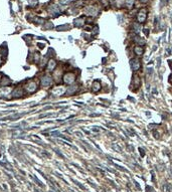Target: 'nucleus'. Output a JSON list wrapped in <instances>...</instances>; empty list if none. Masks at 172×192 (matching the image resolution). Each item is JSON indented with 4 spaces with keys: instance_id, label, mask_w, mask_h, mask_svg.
<instances>
[{
    "instance_id": "1",
    "label": "nucleus",
    "mask_w": 172,
    "mask_h": 192,
    "mask_svg": "<svg viewBox=\"0 0 172 192\" xmlns=\"http://www.w3.org/2000/svg\"><path fill=\"white\" fill-rule=\"evenodd\" d=\"M146 18H147V10L145 9V8H143V9H141L138 12L137 20H138L139 23H144L146 21Z\"/></svg>"
},
{
    "instance_id": "2",
    "label": "nucleus",
    "mask_w": 172,
    "mask_h": 192,
    "mask_svg": "<svg viewBox=\"0 0 172 192\" xmlns=\"http://www.w3.org/2000/svg\"><path fill=\"white\" fill-rule=\"evenodd\" d=\"M75 80H76V76H75V73H72V72H68L63 76V81L65 83H69V85L70 83H72L75 81Z\"/></svg>"
},
{
    "instance_id": "3",
    "label": "nucleus",
    "mask_w": 172,
    "mask_h": 192,
    "mask_svg": "<svg viewBox=\"0 0 172 192\" xmlns=\"http://www.w3.org/2000/svg\"><path fill=\"white\" fill-rule=\"evenodd\" d=\"M130 65H131V69H132L134 71H137L141 68V62L139 60H137V58H134V60H132L130 61Z\"/></svg>"
},
{
    "instance_id": "4",
    "label": "nucleus",
    "mask_w": 172,
    "mask_h": 192,
    "mask_svg": "<svg viewBox=\"0 0 172 192\" xmlns=\"http://www.w3.org/2000/svg\"><path fill=\"white\" fill-rule=\"evenodd\" d=\"M51 81H52V80H51V78L50 76H45V77H43L42 80H41V85H42L43 87L51 86Z\"/></svg>"
},
{
    "instance_id": "5",
    "label": "nucleus",
    "mask_w": 172,
    "mask_h": 192,
    "mask_svg": "<svg viewBox=\"0 0 172 192\" xmlns=\"http://www.w3.org/2000/svg\"><path fill=\"white\" fill-rule=\"evenodd\" d=\"M100 90H101V82L99 81H95L92 83V91H93V93H98Z\"/></svg>"
},
{
    "instance_id": "6",
    "label": "nucleus",
    "mask_w": 172,
    "mask_h": 192,
    "mask_svg": "<svg viewBox=\"0 0 172 192\" xmlns=\"http://www.w3.org/2000/svg\"><path fill=\"white\" fill-rule=\"evenodd\" d=\"M140 83H141L140 78H139V76H137V74H135V76L133 77L132 86L134 87V89H137V88H139V87H140Z\"/></svg>"
},
{
    "instance_id": "7",
    "label": "nucleus",
    "mask_w": 172,
    "mask_h": 192,
    "mask_svg": "<svg viewBox=\"0 0 172 192\" xmlns=\"http://www.w3.org/2000/svg\"><path fill=\"white\" fill-rule=\"evenodd\" d=\"M73 23H75V25H76L77 27H81V26L84 25V23H85V18H84V17L77 18V19H75Z\"/></svg>"
},
{
    "instance_id": "8",
    "label": "nucleus",
    "mask_w": 172,
    "mask_h": 192,
    "mask_svg": "<svg viewBox=\"0 0 172 192\" xmlns=\"http://www.w3.org/2000/svg\"><path fill=\"white\" fill-rule=\"evenodd\" d=\"M134 52L136 53V55H143L144 53V48L142 46H136L134 48Z\"/></svg>"
},
{
    "instance_id": "9",
    "label": "nucleus",
    "mask_w": 172,
    "mask_h": 192,
    "mask_svg": "<svg viewBox=\"0 0 172 192\" xmlns=\"http://www.w3.org/2000/svg\"><path fill=\"white\" fill-rule=\"evenodd\" d=\"M26 89H27V91H29V93H33V91L36 90V85H35V82H30L29 85L26 87Z\"/></svg>"
},
{
    "instance_id": "10",
    "label": "nucleus",
    "mask_w": 172,
    "mask_h": 192,
    "mask_svg": "<svg viewBox=\"0 0 172 192\" xmlns=\"http://www.w3.org/2000/svg\"><path fill=\"white\" fill-rule=\"evenodd\" d=\"M55 65H56L55 61H54V60H51L50 62L47 63V69H48V71H52V70L55 68Z\"/></svg>"
},
{
    "instance_id": "11",
    "label": "nucleus",
    "mask_w": 172,
    "mask_h": 192,
    "mask_svg": "<svg viewBox=\"0 0 172 192\" xmlns=\"http://www.w3.org/2000/svg\"><path fill=\"white\" fill-rule=\"evenodd\" d=\"M78 86H73V87H71V88H69V90L67 91V95H72V94H75L76 91H78Z\"/></svg>"
},
{
    "instance_id": "12",
    "label": "nucleus",
    "mask_w": 172,
    "mask_h": 192,
    "mask_svg": "<svg viewBox=\"0 0 172 192\" xmlns=\"http://www.w3.org/2000/svg\"><path fill=\"white\" fill-rule=\"evenodd\" d=\"M134 41H135L136 43H138L139 45H144V44H145V40H144L143 38H141L140 36H135Z\"/></svg>"
},
{
    "instance_id": "13",
    "label": "nucleus",
    "mask_w": 172,
    "mask_h": 192,
    "mask_svg": "<svg viewBox=\"0 0 172 192\" xmlns=\"http://www.w3.org/2000/svg\"><path fill=\"white\" fill-rule=\"evenodd\" d=\"M86 12L89 14V15H96L97 14V12H98V10L97 9H95L94 7H90V8H88V9L86 10Z\"/></svg>"
},
{
    "instance_id": "14",
    "label": "nucleus",
    "mask_w": 172,
    "mask_h": 192,
    "mask_svg": "<svg viewBox=\"0 0 172 192\" xmlns=\"http://www.w3.org/2000/svg\"><path fill=\"white\" fill-rule=\"evenodd\" d=\"M125 4H126L127 8H132L133 4H134V0H125Z\"/></svg>"
},
{
    "instance_id": "15",
    "label": "nucleus",
    "mask_w": 172,
    "mask_h": 192,
    "mask_svg": "<svg viewBox=\"0 0 172 192\" xmlns=\"http://www.w3.org/2000/svg\"><path fill=\"white\" fill-rule=\"evenodd\" d=\"M112 148L115 150V151H117L118 153H121L122 152V149H121V147H119L118 144H113L112 145Z\"/></svg>"
},
{
    "instance_id": "16",
    "label": "nucleus",
    "mask_w": 172,
    "mask_h": 192,
    "mask_svg": "<svg viewBox=\"0 0 172 192\" xmlns=\"http://www.w3.org/2000/svg\"><path fill=\"white\" fill-rule=\"evenodd\" d=\"M69 28H70V26L68 25V24H65V25H61V26H57V27H56V29L59 30V31L64 30V29H69Z\"/></svg>"
},
{
    "instance_id": "17",
    "label": "nucleus",
    "mask_w": 172,
    "mask_h": 192,
    "mask_svg": "<svg viewBox=\"0 0 172 192\" xmlns=\"http://www.w3.org/2000/svg\"><path fill=\"white\" fill-rule=\"evenodd\" d=\"M133 27L135 28V31H136V32H139V31H140V25H139V24H134Z\"/></svg>"
},
{
    "instance_id": "18",
    "label": "nucleus",
    "mask_w": 172,
    "mask_h": 192,
    "mask_svg": "<svg viewBox=\"0 0 172 192\" xmlns=\"http://www.w3.org/2000/svg\"><path fill=\"white\" fill-rule=\"evenodd\" d=\"M139 152H140V154H141V156H142V157H144V156H145V152H144V150H143L142 148H139Z\"/></svg>"
},
{
    "instance_id": "19",
    "label": "nucleus",
    "mask_w": 172,
    "mask_h": 192,
    "mask_svg": "<svg viewBox=\"0 0 172 192\" xmlns=\"http://www.w3.org/2000/svg\"><path fill=\"white\" fill-rule=\"evenodd\" d=\"M100 128H101V127H93L92 130H93L94 132H100V130H101Z\"/></svg>"
},
{
    "instance_id": "20",
    "label": "nucleus",
    "mask_w": 172,
    "mask_h": 192,
    "mask_svg": "<svg viewBox=\"0 0 172 192\" xmlns=\"http://www.w3.org/2000/svg\"><path fill=\"white\" fill-rule=\"evenodd\" d=\"M52 27H53V25H52L51 22H48V24H46V25H45V28H48V29H50V28H52Z\"/></svg>"
},
{
    "instance_id": "21",
    "label": "nucleus",
    "mask_w": 172,
    "mask_h": 192,
    "mask_svg": "<svg viewBox=\"0 0 172 192\" xmlns=\"http://www.w3.org/2000/svg\"><path fill=\"white\" fill-rule=\"evenodd\" d=\"M98 29H99V28H98V26H95V28L93 30V34H97V33H98Z\"/></svg>"
},
{
    "instance_id": "22",
    "label": "nucleus",
    "mask_w": 172,
    "mask_h": 192,
    "mask_svg": "<svg viewBox=\"0 0 172 192\" xmlns=\"http://www.w3.org/2000/svg\"><path fill=\"white\" fill-rule=\"evenodd\" d=\"M147 71H148L149 72V74H152L153 73V70L150 68V69H148V70H147Z\"/></svg>"
},
{
    "instance_id": "23",
    "label": "nucleus",
    "mask_w": 172,
    "mask_h": 192,
    "mask_svg": "<svg viewBox=\"0 0 172 192\" xmlns=\"http://www.w3.org/2000/svg\"><path fill=\"white\" fill-rule=\"evenodd\" d=\"M146 191H147V192H150V191H151V187H150V186H147V187H146Z\"/></svg>"
},
{
    "instance_id": "24",
    "label": "nucleus",
    "mask_w": 172,
    "mask_h": 192,
    "mask_svg": "<svg viewBox=\"0 0 172 192\" xmlns=\"http://www.w3.org/2000/svg\"><path fill=\"white\" fill-rule=\"evenodd\" d=\"M76 134H77L79 137H83V135H81V133H80V132H76Z\"/></svg>"
},
{
    "instance_id": "25",
    "label": "nucleus",
    "mask_w": 172,
    "mask_h": 192,
    "mask_svg": "<svg viewBox=\"0 0 172 192\" xmlns=\"http://www.w3.org/2000/svg\"><path fill=\"white\" fill-rule=\"evenodd\" d=\"M144 31H145V34H146V35L149 34V30H148V29H144Z\"/></svg>"
},
{
    "instance_id": "26",
    "label": "nucleus",
    "mask_w": 172,
    "mask_h": 192,
    "mask_svg": "<svg viewBox=\"0 0 172 192\" xmlns=\"http://www.w3.org/2000/svg\"><path fill=\"white\" fill-rule=\"evenodd\" d=\"M97 116H99V114H92L91 115V117H97Z\"/></svg>"
},
{
    "instance_id": "27",
    "label": "nucleus",
    "mask_w": 172,
    "mask_h": 192,
    "mask_svg": "<svg viewBox=\"0 0 172 192\" xmlns=\"http://www.w3.org/2000/svg\"><path fill=\"white\" fill-rule=\"evenodd\" d=\"M38 46H40V48H43V47H44V45H43V44H41V43H40V44L38 43Z\"/></svg>"
},
{
    "instance_id": "28",
    "label": "nucleus",
    "mask_w": 172,
    "mask_h": 192,
    "mask_svg": "<svg viewBox=\"0 0 172 192\" xmlns=\"http://www.w3.org/2000/svg\"><path fill=\"white\" fill-rule=\"evenodd\" d=\"M140 1H141L142 3H146L147 1H148V0H140Z\"/></svg>"
},
{
    "instance_id": "29",
    "label": "nucleus",
    "mask_w": 172,
    "mask_h": 192,
    "mask_svg": "<svg viewBox=\"0 0 172 192\" xmlns=\"http://www.w3.org/2000/svg\"><path fill=\"white\" fill-rule=\"evenodd\" d=\"M153 93H154V94H157V90L154 89V90H153Z\"/></svg>"
},
{
    "instance_id": "30",
    "label": "nucleus",
    "mask_w": 172,
    "mask_h": 192,
    "mask_svg": "<svg viewBox=\"0 0 172 192\" xmlns=\"http://www.w3.org/2000/svg\"><path fill=\"white\" fill-rule=\"evenodd\" d=\"M161 1H162V2H167L168 0H161Z\"/></svg>"
},
{
    "instance_id": "31",
    "label": "nucleus",
    "mask_w": 172,
    "mask_h": 192,
    "mask_svg": "<svg viewBox=\"0 0 172 192\" xmlns=\"http://www.w3.org/2000/svg\"><path fill=\"white\" fill-rule=\"evenodd\" d=\"M170 82H171V83H172V77H171V78H170Z\"/></svg>"
},
{
    "instance_id": "32",
    "label": "nucleus",
    "mask_w": 172,
    "mask_h": 192,
    "mask_svg": "<svg viewBox=\"0 0 172 192\" xmlns=\"http://www.w3.org/2000/svg\"><path fill=\"white\" fill-rule=\"evenodd\" d=\"M171 69H172V63H171Z\"/></svg>"
}]
</instances>
